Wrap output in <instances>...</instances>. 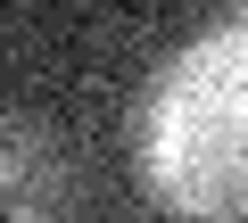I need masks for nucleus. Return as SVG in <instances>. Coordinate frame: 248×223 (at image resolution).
<instances>
[{"label":"nucleus","instance_id":"nucleus-2","mask_svg":"<svg viewBox=\"0 0 248 223\" xmlns=\"http://www.w3.org/2000/svg\"><path fill=\"white\" fill-rule=\"evenodd\" d=\"M58 198H66L58 157H50L33 133H0V207H9V215H33V223H50V215H58Z\"/></svg>","mask_w":248,"mask_h":223},{"label":"nucleus","instance_id":"nucleus-1","mask_svg":"<svg viewBox=\"0 0 248 223\" xmlns=\"http://www.w3.org/2000/svg\"><path fill=\"white\" fill-rule=\"evenodd\" d=\"M141 157L174 215H199V223L248 215V9L199 33L157 74Z\"/></svg>","mask_w":248,"mask_h":223}]
</instances>
